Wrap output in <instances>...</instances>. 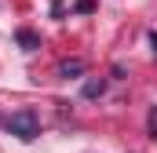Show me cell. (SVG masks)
<instances>
[{"instance_id":"cell-1","label":"cell","mask_w":157,"mask_h":153,"mask_svg":"<svg viewBox=\"0 0 157 153\" xmlns=\"http://www.w3.org/2000/svg\"><path fill=\"white\" fill-rule=\"evenodd\" d=\"M4 128H7V135L29 142V139H37V135H40V117H37V110H15V113L7 117Z\"/></svg>"},{"instance_id":"cell-5","label":"cell","mask_w":157,"mask_h":153,"mask_svg":"<svg viewBox=\"0 0 157 153\" xmlns=\"http://www.w3.org/2000/svg\"><path fill=\"white\" fill-rule=\"evenodd\" d=\"M150 44H154V55H157V33H154V37H150Z\"/></svg>"},{"instance_id":"cell-4","label":"cell","mask_w":157,"mask_h":153,"mask_svg":"<svg viewBox=\"0 0 157 153\" xmlns=\"http://www.w3.org/2000/svg\"><path fill=\"white\" fill-rule=\"evenodd\" d=\"M59 73H62V76H77V73H84V62H62Z\"/></svg>"},{"instance_id":"cell-2","label":"cell","mask_w":157,"mask_h":153,"mask_svg":"<svg viewBox=\"0 0 157 153\" xmlns=\"http://www.w3.org/2000/svg\"><path fill=\"white\" fill-rule=\"evenodd\" d=\"M102 91H106V80H88L84 84V99H99Z\"/></svg>"},{"instance_id":"cell-3","label":"cell","mask_w":157,"mask_h":153,"mask_svg":"<svg viewBox=\"0 0 157 153\" xmlns=\"http://www.w3.org/2000/svg\"><path fill=\"white\" fill-rule=\"evenodd\" d=\"M18 44H22L26 51H33V47H37L40 40H37V33H29V29H18Z\"/></svg>"}]
</instances>
